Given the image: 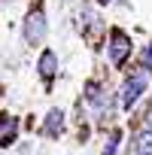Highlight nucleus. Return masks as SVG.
Masks as SVG:
<instances>
[{"instance_id":"f257e3e1","label":"nucleus","mask_w":152,"mask_h":155,"mask_svg":"<svg viewBox=\"0 0 152 155\" xmlns=\"http://www.w3.org/2000/svg\"><path fill=\"white\" fill-rule=\"evenodd\" d=\"M143 91H146V70H134L128 79L122 82V110H131L140 101Z\"/></svg>"},{"instance_id":"f03ea898","label":"nucleus","mask_w":152,"mask_h":155,"mask_svg":"<svg viewBox=\"0 0 152 155\" xmlns=\"http://www.w3.org/2000/svg\"><path fill=\"white\" fill-rule=\"evenodd\" d=\"M128 55H131V40H128V34L119 31V28H113V31H110V61H113L116 67H122V64L128 61Z\"/></svg>"},{"instance_id":"7ed1b4c3","label":"nucleus","mask_w":152,"mask_h":155,"mask_svg":"<svg viewBox=\"0 0 152 155\" xmlns=\"http://www.w3.org/2000/svg\"><path fill=\"white\" fill-rule=\"evenodd\" d=\"M43 37H46V15H43V9H31L25 18V40L31 46H37V43H43Z\"/></svg>"},{"instance_id":"20e7f679","label":"nucleus","mask_w":152,"mask_h":155,"mask_svg":"<svg viewBox=\"0 0 152 155\" xmlns=\"http://www.w3.org/2000/svg\"><path fill=\"white\" fill-rule=\"evenodd\" d=\"M40 76H43V79L49 82L52 79V76H55V70H58V58H55V52L52 49H43V55H40Z\"/></svg>"},{"instance_id":"39448f33","label":"nucleus","mask_w":152,"mask_h":155,"mask_svg":"<svg viewBox=\"0 0 152 155\" xmlns=\"http://www.w3.org/2000/svg\"><path fill=\"white\" fill-rule=\"evenodd\" d=\"M43 131H46V137H58V134L64 131V113H61V110H52V113L46 116Z\"/></svg>"},{"instance_id":"423d86ee","label":"nucleus","mask_w":152,"mask_h":155,"mask_svg":"<svg viewBox=\"0 0 152 155\" xmlns=\"http://www.w3.org/2000/svg\"><path fill=\"white\" fill-rule=\"evenodd\" d=\"M15 140V119L0 116V146H9Z\"/></svg>"},{"instance_id":"0eeeda50","label":"nucleus","mask_w":152,"mask_h":155,"mask_svg":"<svg viewBox=\"0 0 152 155\" xmlns=\"http://www.w3.org/2000/svg\"><path fill=\"white\" fill-rule=\"evenodd\" d=\"M137 155H152V131L143 128L137 137Z\"/></svg>"},{"instance_id":"6e6552de","label":"nucleus","mask_w":152,"mask_h":155,"mask_svg":"<svg viewBox=\"0 0 152 155\" xmlns=\"http://www.w3.org/2000/svg\"><path fill=\"white\" fill-rule=\"evenodd\" d=\"M119 143H122V134H119V131H113V134H110V140H107V146H104V155H116Z\"/></svg>"},{"instance_id":"1a4fd4ad","label":"nucleus","mask_w":152,"mask_h":155,"mask_svg":"<svg viewBox=\"0 0 152 155\" xmlns=\"http://www.w3.org/2000/svg\"><path fill=\"white\" fill-rule=\"evenodd\" d=\"M85 97H88V101H97V97H101V85H97L94 79L85 82Z\"/></svg>"},{"instance_id":"9d476101","label":"nucleus","mask_w":152,"mask_h":155,"mask_svg":"<svg viewBox=\"0 0 152 155\" xmlns=\"http://www.w3.org/2000/svg\"><path fill=\"white\" fill-rule=\"evenodd\" d=\"M143 70H152V43H149L146 52H143Z\"/></svg>"},{"instance_id":"9b49d317","label":"nucleus","mask_w":152,"mask_h":155,"mask_svg":"<svg viewBox=\"0 0 152 155\" xmlns=\"http://www.w3.org/2000/svg\"><path fill=\"white\" fill-rule=\"evenodd\" d=\"M146 128H149V131H152V113H149V119H146Z\"/></svg>"},{"instance_id":"f8f14e48","label":"nucleus","mask_w":152,"mask_h":155,"mask_svg":"<svg viewBox=\"0 0 152 155\" xmlns=\"http://www.w3.org/2000/svg\"><path fill=\"white\" fill-rule=\"evenodd\" d=\"M97 3H113V0H97Z\"/></svg>"}]
</instances>
